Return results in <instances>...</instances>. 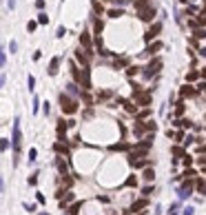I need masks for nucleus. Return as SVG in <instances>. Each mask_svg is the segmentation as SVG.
Instances as JSON below:
<instances>
[{
  "mask_svg": "<svg viewBox=\"0 0 206 215\" xmlns=\"http://www.w3.org/2000/svg\"><path fill=\"white\" fill-rule=\"evenodd\" d=\"M76 58H78L80 62H82V64H84V67H87V55H84V53H82V49H78V51H76Z\"/></svg>",
  "mask_w": 206,
  "mask_h": 215,
  "instance_id": "obj_10",
  "label": "nucleus"
},
{
  "mask_svg": "<svg viewBox=\"0 0 206 215\" xmlns=\"http://www.w3.org/2000/svg\"><path fill=\"white\" fill-rule=\"evenodd\" d=\"M64 33H67V29H64V27H58V33H55V36H58V38H62Z\"/></svg>",
  "mask_w": 206,
  "mask_h": 215,
  "instance_id": "obj_22",
  "label": "nucleus"
},
{
  "mask_svg": "<svg viewBox=\"0 0 206 215\" xmlns=\"http://www.w3.org/2000/svg\"><path fill=\"white\" fill-rule=\"evenodd\" d=\"M109 16H111V18H120V16H124V11H120V9H111V11H109Z\"/></svg>",
  "mask_w": 206,
  "mask_h": 215,
  "instance_id": "obj_12",
  "label": "nucleus"
},
{
  "mask_svg": "<svg viewBox=\"0 0 206 215\" xmlns=\"http://www.w3.org/2000/svg\"><path fill=\"white\" fill-rule=\"evenodd\" d=\"M7 146H9V142H7V140H0V149L4 151V149H7Z\"/></svg>",
  "mask_w": 206,
  "mask_h": 215,
  "instance_id": "obj_25",
  "label": "nucleus"
},
{
  "mask_svg": "<svg viewBox=\"0 0 206 215\" xmlns=\"http://www.w3.org/2000/svg\"><path fill=\"white\" fill-rule=\"evenodd\" d=\"M80 42H82L87 49H91V38H89V33H87V31H84L82 36H80Z\"/></svg>",
  "mask_w": 206,
  "mask_h": 215,
  "instance_id": "obj_8",
  "label": "nucleus"
},
{
  "mask_svg": "<svg viewBox=\"0 0 206 215\" xmlns=\"http://www.w3.org/2000/svg\"><path fill=\"white\" fill-rule=\"evenodd\" d=\"M60 106H62L64 113H76L78 111V100L69 98L67 93H60Z\"/></svg>",
  "mask_w": 206,
  "mask_h": 215,
  "instance_id": "obj_2",
  "label": "nucleus"
},
{
  "mask_svg": "<svg viewBox=\"0 0 206 215\" xmlns=\"http://www.w3.org/2000/svg\"><path fill=\"white\" fill-rule=\"evenodd\" d=\"M38 104H40V100L36 98V100H33V113H38Z\"/></svg>",
  "mask_w": 206,
  "mask_h": 215,
  "instance_id": "obj_27",
  "label": "nucleus"
},
{
  "mask_svg": "<svg viewBox=\"0 0 206 215\" xmlns=\"http://www.w3.org/2000/svg\"><path fill=\"white\" fill-rule=\"evenodd\" d=\"M67 91L71 93V95H78V84H73V82H71V84H67Z\"/></svg>",
  "mask_w": 206,
  "mask_h": 215,
  "instance_id": "obj_11",
  "label": "nucleus"
},
{
  "mask_svg": "<svg viewBox=\"0 0 206 215\" xmlns=\"http://www.w3.org/2000/svg\"><path fill=\"white\" fill-rule=\"evenodd\" d=\"M27 84H29V91H33V89H36V78H33V76H29Z\"/></svg>",
  "mask_w": 206,
  "mask_h": 215,
  "instance_id": "obj_15",
  "label": "nucleus"
},
{
  "mask_svg": "<svg viewBox=\"0 0 206 215\" xmlns=\"http://www.w3.org/2000/svg\"><path fill=\"white\" fill-rule=\"evenodd\" d=\"M186 80H188V82L197 80V71H191V73H188V76H186Z\"/></svg>",
  "mask_w": 206,
  "mask_h": 215,
  "instance_id": "obj_17",
  "label": "nucleus"
},
{
  "mask_svg": "<svg viewBox=\"0 0 206 215\" xmlns=\"http://www.w3.org/2000/svg\"><path fill=\"white\" fill-rule=\"evenodd\" d=\"M42 215H47V213H42Z\"/></svg>",
  "mask_w": 206,
  "mask_h": 215,
  "instance_id": "obj_31",
  "label": "nucleus"
},
{
  "mask_svg": "<svg viewBox=\"0 0 206 215\" xmlns=\"http://www.w3.org/2000/svg\"><path fill=\"white\" fill-rule=\"evenodd\" d=\"M160 29H162V25H160V22H157V25H153L151 29H148V33H146V40H151V38H155L157 33H160Z\"/></svg>",
  "mask_w": 206,
  "mask_h": 215,
  "instance_id": "obj_7",
  "label": "nucleus"
},
{
  "mask_svg": "<svg viewBox=\"0 0 206 215\" xmlns=\"http://www.w3.org/2000/svg\"><path fill=\"white\" fill-rule=\"evenodd\" d=\"M142 206H146V200H140L137 204H133V211H137V208H142Z\"/></svg>",
  "mask_w": 206,
  "mask_h": 215,
  "instance_id": "obj_20",
  "label": "nucleus"
},
{
  "mask_svg": "<svg viewBox=\"0 0 206 215\" xmlns=\"http://www.w3.org/2000/svg\"><path fill=\"white\" fill-rule=\"evenodd\" d=\"M197 189L202 191V193H206V184H204V182H197Z\"/></svg>",
  "mask_w": 206,
  "mask_h": 215,
  "instance_id": "obj_24",
  "label": "nucleus"
},
{
  "mask_svg": "<svg viewBox=\"0 0 206 215\" xmlns=\"http://www.w3.org/2000/svg\"><path fill=\"white\" fill-rule=\"evenodd\" d=\"M9 49H11V53H16V49H18V42H16V40H11V44H9Z\"/></svg>",
  "mask_w": 206,
  "mask_h": 215,
  "instance_id": "obj_21",
  "label": "nucleus"
},
{
  "mask_svg": "<svg viewBox=\"0 0 206 215\" xmlns=\"http://www.w3.org/2000/svg\"><path fill=\"white\" fill-rule=\"evenodd\" d=\"M38 22H40V25H47V22H49L47 13H40V16H38Z\"/></svg>",
  "mask_w": 206,
  "mask_h": 215,
  "instance_id": "obj_16",
  "label": "nucleus"
},
{
  "mask_svg": "<svg viewBox=\"0 0 206 215\" xmlns=\"http://www.w3.org/2000/svg\"><path fill=\"white\" fill-rule=\"evenodd\" d=\"M55 164H58V169H60V173L62 175H67V164L62 162V157H58V160H55Z\"/></svg>",
  "mask_w": 206,
  "mask_h": 215,
  "instance_id": "obj_9",
  "label": "nucleus"
},
{
  "mask_svg": "<svg viewBox=\"0 0 206 215\" xmlns=\"http://www.w3.org/2000/svg\"><path fill=\"white\" fill-rule=\"evenodd\" d=\"M193 213H195V211H193L191 206H186V208H184V215H193Z\"/></svg>",
  "mask_w": 206,
  "mask_h": 215,
  "instance_id": "obj_28",
  "label": "nucleus"
},
{
  "mask_svg": "<svg viewBox=\"0 0 206 215\" xmlns=\"http://www.w3.org/2000/svg\"><path fill=\"white\" fill-rule=\"evenodd\" d=\"M182 95H193V89H182Z\"/></svg>",
  "mask_w": 206,
  "mask_h": 215,
  "instance_id": "obj_26",
  "label": "nucleus"
},
{
  "mask_svg": "<svg viewBox=\"0 0 206 215\" xmlns=\"http://www.w3.org/2000/svg\"><path fill=\"white\" fill-rule=\"evenodd\" d=\"M160 47H162V44H160V42H155V44H151V47L146 49V53H155V51H157Z\"/></svg>",
  "mask_w": 206,
  "mask_h": 215,
  "instance_id": "obj_14",
  "label": "nucleus"
},
{
  "mask_svg": "<svg viewBox=\"0 0 206 215\" xmlns=\"http://www.w3.org/2000/svg\"><path fill=\"white\" fill-rule=\"evenodd\" d=\"M2 84H4V78H2V76H0V87H2Z\"/></svg>",
  "mask_w": 206,
  "mask_h": 215,
  "instance_id": "obj_30",
  "label": "nucleus"
},
{
  "mask_svg": "<svg viewBox=\"0 0 206 215\" xmlns=\"http://www.w3.org/2000/svg\"><path fill=\"white\" fill-rule=\"evenodd\" d=\"M20 144H22V133H20V118L13 120V138H11V146H13V166L20 162Z\"/></svg>",
  "mask_w": 206,
  "mask_h": 215,
  "instance_id": "obj_1",
  "label": "nucleus"
},
{
  "mask_svg": "<svg viewBox=\"0 0 206 215\" xmlns=\"http://www.w3.org/2000/svg\"><path fill=\"white\" fill-rule=\"evenodd\" d=\"M153 16H155L153 7H140V18H142V20H151Z\"/></svg>",
  "mask_w": 206,
  "mask_h": 215,
  "instance_id": "obj_4",
  "label": "nucleus"
},
{
  "mask_svg": "<svg viewBox=\"0 0 206 215\" xmlns=\"http://www.w3.org/2000/svg\"><path fill=\"white\" fill-rule=\"evenodd\" d=\"M36 155H38V151L31 149V151H29V162H36Z\"/></svg>",
  "mask_w": 206,
  "mask_h": 215,
  "instance_id": "obj_19",
  "label": "nucleus"
},
{
  "mask_svg": "<svg viewBox=\"0 0 206 215\" xmlns=\"http://www.w3.org/2000/svg\"><path fill=\"white\" fill-rule=\"evenodd\" d=\"M135 100H137V102H142V104H146V102H148V93H142V95H135Z\"/></svg>",
  "mask_w": 206,
  "mask_h": 215,
  "instance_id": "obj_13",
  "label": "nucleus"
},
{
  "mask_svg": "<svg viewBox=\"0 0 206 215\" xmlns=\"http://www.w3.org/2000/svg\"><path fill=\"white\" fill-rule=\"evenodd\" d=\"M58 67H60V58L55 55V58H51V62H49V76H55V73H58Z\"/></svg>",
  "mask_w": 206,
  "mask_h": 215,
  "instance_id": "obj_5",
  "label": "nucleus"
},
{
  "mask_svg": "<svg viewBox=\"0 0 206 215\" xmlns=\"http://www.w3.org/2000/svg\"><path fill=\"white\" fill-rule=\"evenodd\" d=\"M177 193H180L182 200H186V197L193 193V186H191V184H184V186H180V191H177Z\"/></svg>",
  "mask_w": 206,
  "mask_h": 215,
  "instance_id": "obj_6",
  "label": "nucleus"
},
{
  "mask_svg": "<svg viewBox=\"0 0 206 215\" xmlns=\"http://www.w3.org/2000/svg\"><path fill=\"white\" fill-rule=\"evenodd\" d=\"M144 180H148V182L153 180V171H151V169H146V171H144Z\"/></svg>",
  "mask_w": 206,
  "mask_h": 215,
  "instance_id": "obj_18",
  "label": "nucleus"
},
{
  "mask_svg": "<svg viewBox=\"0 0 206 215\" xmlns=\"http://www.w3.org/2000/svg\"><path fill=\"white\" fill-rule=\"evenodd\" d=\"M160 67H162V60H155V62H151V64L146 67V71H144V76L146 78H151L153 73H157L160 71Z\"/></svg>",
  "mask_w": 206,
  "mask_h": 215,
  "instance_id": "obj_3",
  "label": "nucleus"
},
{
  "mask_svg": "<svg viewBox=\"0 0 206 215\" xmlns=\"http://www.w3.org/2000/svg\"><path fill=\"white\" fill-rule=\"evenodd\" d=\"M36 27H38V22H29V25H27V29H29V31H36Z\"/></svg>",
  "mask_w": 206,
  "mask_h": 215,
  "instance_id": "obj_23",
  "label": "nucleus"
},
{
  "mask_svg": "<svg viewBox=\"0 0 206 215\" xmlns=\"http://www.w3.org/2000/svg\"><path fill=\"white\" fill-rule=\"evenodd\" d=\"M199 53H202V55H206V47H204V49H199Z\"/></svg>",
  "mask_w": 206,
  "mask_h": 215,
  "instance_id": "obj_29",
  "label": "nucleus"
}]
</instances>
